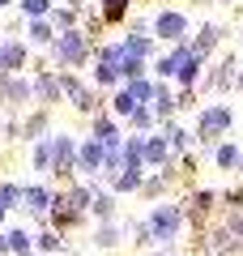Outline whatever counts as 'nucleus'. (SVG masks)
Instances as JSON below:
<instances>
[{
  "mask_svg": "<svg viewBox=\"0 0 243 256\" xmlns=\"http://www.w3.org/2000/svg\"><path fill=\"white\" fill-rule=\"evenodd\" d=\"M0 256H9V235H0Z\"/></svg>",
  "mask_w": 243,
  "mask_h": 256,
  "instance_id": "22",
  "label": "nucleus"
},
{
  "mask_svg": "<svg viewBox=\"0 0 243 256\" xmlns=\"http://www.w3.org/2000/svg\"><path fill=\"white\" fill-rule=\"evenodd\" d=\"M22 9H26L30 18H47V9H52V0H22Z\"/></svg>",
  "mask_w": 243,
  "mask_h": 256,
  "instance_id": "16",
  "label": "nucleus"
},
{
  "mask_svg": "<svg viewBox=\"0 0 243 256\" xmlns=\"http://www.w3.org/2000/svg\"><path fill=\"white\" fill-rule=\"evenodd\" d=\"M158 34L162 38H180L184 34V18H180V13H162V18H158Z\"/></svg>",
  "mask_w": 243,
  "mask_h": 256,
  "instance_id": "9",
  "label": "nucleus"
},
{
  "mask_svg": "<svg viewBox=\"0 0 243 256\" xmlns=\"http://www.w3.org/2000/svg\"><path fill=\"white\" fill-rule=\"evenodd\" d=\"M226 124H230V111H226V107L205 111V120H200V137H214L218 128H226Z\"/></svg>",
  "mask_w": 243,
  "mask_h": 256,
  "instance_id": "7",
  "label": "nucleus"
},
{
  "mask_svg": "<svg viewBox=\"0 0 243 256\" xmlns=\"http://www.w3.org/2000/svg\"><path fill=\"white\" fill-rule=\"evenodd\" d=\"M30 94H34V86H30L22 73H13V77L0 82V102H4V107H26Z\"/></svg>",
  "mask_w": 243,
  "mask_h": 256,
  "instance_id": "2",
  "label": "nucleus"
},
{
  "mask_svg": "<svg viewBox=\"0 0 243 256\" xmlns=\"http://www.w3.org/2000/svg\"><path fill=\"white\" fill-rule=\"evenodd\" d=\"M218 162L230 166V162H234V150H230V146H222V150H218Z\"/></svg>",
  "mask_w": 243,
  "mask_h": 256,
  "instance_id": "20",
  "label": "nucleus"
},
{
  "mask_svg": "<svg viewBox=\"0 0 243 256\" xmlns=\"http://www.w3.org/2000/svg\"><path fill=\"white\" fill-rule=\"evenodd\" d=\"M56 60L60 64H81L86 60V38L77 34V30H64V34H56Z\"/></svg>",
  "mask_w": 243,
  "mask_h": 256,
  "instance_id": "1",
  "label": "nucleus"
},
{
  "mask_svg": "<svg viewBox=\"0 0 243 256\" xmlns=\"http://www.w3.org/2000/svg\"><path fill=\"white\" fill-rule=\"evenodd\" d=\"M4 4H9V0H0V9H4Z\"/></svg>",
  "mask_w": 243,
  "mask_h": 256,
  "instance_id": "24",
  "label": "nucleus"
},
{
  "mask_svg": "<svg viewBox=\"0 0 243 256\" xmlns=\"http://www.w3.org/2000/svg\"><path fill=\"white\" fill-rule=\"evenodd\" d=\"M132 107H136V98H132V94H116V111H120V116H128Z\"/></svg>",
  "mask_w": 243,
  "mask_h": 256,
  "instance_id": "18",
  "label": "nucleus"
},
{
  "mask_svg": "<svg viewBox=\"0 0 243 256\" xmlns=\"http://www.w3.org/2000/svg\"><path fill=\"white\" fill-rule=\"evenodd\" d=\"M102 158H107V150H102L98 146V141H86V146H81L77 150V171H98V166H102Z\"/></svg>",
  "mask_w": 243,
  "mask_h": 256,
  "instance_id": "6",
  "label": "nucleus"
},
{
  "mask_svg": "<svg viewBox=\"0 0 243 256\" xmlns=\"http://www.w3.org/2000/svg\"><path fill=\"white\" fill-rule=\"evenodd\" d=\"M34 166H38V171H52V137H43L34 146Z\"/></svg>",
  "mask_w": 243,
  "mask_h": 256,
  "instance_id": "13",
  "label": "nucleus"
},
{
  "mask_svg": "<svg viewBox=\"0 0 243 256\" xmlns=\"http://www.w3.org/2000/svg\"><path fill=\"white\" fill-rule=\"evenodd\" d=\"M0 68H4V77L22 73V68H26V43H18V38L0 43Z\"/></svg>",
  "mask_w": 243,
  "mask_h": 256,
  "instance_id": "5",
  "label": "nucleus"
},
{
  "mask_svg": "<svg viewBox=\"0 0 243 256\" xmlns=\"http://www.w3.org/2000/svg\"><path fill=\"white\" fill-rule=\"evenodd\" d=\"M4 214H9V210H4V205H0V222H4Z\"/></svg>",
  "mask_w": 243,
  "mask_h": 256,
  "instance_id": "23",
  "label": "nucleus"
},
{
  "mask_svg": "<svg viewBox=\"0 0 243 256\" xmlns=\"http://www.w3.org/2000/svg\"><path fill=\"white\" fill-rule=\"evenodd\" d=\"M77 166V150H72L68 137H52V171L56 175H68Z\"/></svg>",
  "mask_w": 243,
  "mask_h": 256,
  "instance_id": "3",
  "label": "nucleus"
},
{
  "mask_svg": "<svg viewBox=\"0 0 243 256\" xmlns=\"http://www.w3.org/2000/svg\"><path fill=\"white\" fill-rule=\"evenodd\" d=\"M47 132V111H34V116L22 124V137H43Z\"/></svg>",
  "mask_w": 243,
  "mask_h": 256,
  "instance_id": "12",
  "label": "nucleus"
},
{
  "mask_svg": "<svg viewBox=\"0 0 243 256\" xmlns=\"http://www.w3.org/2000/svg\"><path fill=\"white\" fill-rule=\"evenodd\" d=\"M175 222H180V218H175V210H158V214H154V235L166 239L175 230Z\"/></svg>",
  "mask_w": 243,
  "mask_h": 256,
  "instance_id": "10",
  "label": "nucleus"
},
{
  "mask_svg": "<svg viewBox=\"0 0 243 256\" xmlns=\"http://www.w3.org/2000/svg\"><path fill=\"white\" fill-rule=\"evenodd\" d=\"M18 201H22L18 184H0V205H4V210H18Z\"/></svg>",
  "mask_w": 243,
  "mask_h": 256,
  "instance_id": "14",
  "label": "nucleus"
},
{
  "mask_svg": "<svg viewBox=\"0 0 243 256\" xmlns=\"http://www.w3.org/2000/svg\"><path fill=\"white\" fill-rule=\"evenodd\" d=\"M94 214L107 218V214H111V196H94Z\"/></svg>",
  "mask_w": 243,
  "mask_h": 256,
  "instance_id": "19",
  "label": "nucleus"
},
{
  "mask_svg": "<svg viewBox=\"0 0 243 256\" xmlns=\"http://www.w3.org/2000/svg\"><path fill=\"white\" fill-rule=\"evenodd\" d=\"M124 9H128V0H102V18H107V22H120Z\"/></svg>",
  "mask_w": 243,
  "mask_h": 256,
  "instance_id": "15",
  "label": "nucleus"
},
{
  "mask_svg": "<svg viewBox=\"0 0 243 256\" xmlns=\"http://www.w3.org/2000/svg\"><path fill=\"white\" fill-rule=\"evenodd\" d=\"M0 82H4V68H0Z\"/></svg>",
  "mask_w": 243,
  "mask_h": 256,
  "instance_id": "25",
  "label": "nucleus"
},
{
  "mask_svg": "<svg viewBox=\"0 0 243 256\" xmlns=\"http://www.w3.org/2000/svg\"><path fill=\"white\" fill-rule=\"evenodd\" d=\"M30 38H34V43H56L52 22H47V18H30Z\"/></svg>",
  "mask_w": 243,
  "mask_h": 256,
  "instance_id": "11",
  "label": "nucleus"
},
{
  "mask_svg": "<svg viewBox=\"0 0 243 256\" xmlns=\"http://www.w3.org/2000/svg\"><path fill=\"white\" fill-rule=\"evenodd\" d=\"M98 244H102V248H107V244H116V230H111V226H102V230H98Z\"/></svg>",
  "mask_w": 243,
  "mask_h": 256,
  "instance_id": "21",
  "label": "nucleus"
},
{
  "mask_svg": "<svg viewBox=\"0 0 243 256\" xmlns=\"http://www.w3.org/2000/svg\"><path fill=\"white\" fill-rule=\"evenodd\" d=\"M34 244L43 248V252H52V248H60V235H56V230H43V235H38Z\"/></svg>",
  "mask_w": 243,
  "mask_h": 256,
  "instance_id": "17",
  "label": "nucleus"
},
{
  "mask_svg": "<svg viewBox=\"0 0 243 256\" xmlns=\"http://www.w3.org/2000/svg\"><path fill=\"white\" fill-rule=\"evenodd\" d=\"M22 201H26L30 214H38V218H43V214L56 205V192L43 188V184H26V188H22Z\"/></svg>",
  "mask_w": 243,
  "mask_h": 256,
  "instance_id": "4",
  "label": "nucleus"
},
{
  "mask_svg": "<svg viewBox=\"0 0 243 256\" xmlns=\"http://www.w3.org/2000/svg\"><path fill=\"white\" fill-rule=\"evenodd\" d=\"M34 94H38V98H43V102H56V98H60V77H52V73H43V77H38V82H34Z\"/></svg>",
  "mask_w": 243,
  "mask_h": 256,
  "instance_id": "8",
  "label": "nucleus"
}]
</instances>
